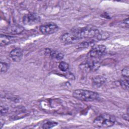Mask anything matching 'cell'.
Segmentation results:
<instances>
[{
    "label": "cell",
    "instance_id": "1",
    "mask_svg": "<svg viewBox=\"0 0 129 129\" xmlns=\"http://www.w3.org/2000/svg\"><path fill=\"white\" fill-rule=\"evenodd\" d=\"M72 31L80 39H82L83 38H91L95 37L99 32V30L96 27L89 25L84 27L73 29Z\"/></svg>",
    "mask_w": 129,
    "mask_h": 129
},
{
    "label": "cell",
    "instance_id": "2",
    "mask_svg": "<svg viewBox=\"0 0 129 129\" xmlns=\"http://www.w3.org/2000/svg\"><path fill=\"white\" fill-rule=\"evenodd\" d=\"M115 122L116 118L114 116L108 113H103L94 120L93 124L96 127H108L114 125Z\"/></svg>",
    "mask_w": 129,
    "mask_h": 129
},
{
    "label": "cell",
    "instance_id": "3",
    "mask_svg": "<svg viewBox=\"0 0 129 129\" xmlns=\"http://www.w3.org/2000/svg\"><path fill=\"white\" fill-rule=\"evenodd\" d=\"M72 94L75 98L84 101H93L98 99L99 97L95 92L84 89L75 90Z\"/></svg>",
    "mask_w": 129,
    "mask_h": 129
},
{
    "label": "cell",
    "instance_id": "4",
    "mask_svg": "<svg viewBox=\"0 0 129 129\" xmlns=\"http://www.w3.org/2000/svg\"><path fill=\"white\" fill-rule=\"evenodd\" d=\"M88 59L80 65L81 69L86 72H94L97 70L100 66L99 58H88Z\"/></svg>",
    "mask_w": 129,
    "mask_h": 129
},
{
    "label": "cell",
    "instance_id": "5",
    "mask_svg": "<svg viewBox=\"0 0 129 129\" xmlns=\"http://www.w3.org/2000/svg\"><path fill=\"white\" fill-rule=\"evenodd\" d=\"M106 47L104 45H98L94 46L88 53L87 57L99 58L105 52Z\"/></svg>",
    "mask_w": 129,
    "mask_h": 129
},
{
    "label": "cell",
    "instance_id": "6",
    "mask_svg": "<svg viewBox=\"0 0 129 129\" xmlns=\"http://www.w3.org/2000/svg\"><path fill=\"white\" fill-rule=\"evenodd\" d=\"M40 21V17L35 13L27 14L23 18V23L26 25H34L39 23Z\"/></svg>",
    "mask_w": 129,
    "mask_h": 129
},
{
    "label": "cell",
    "instance_id": "7",
    "mask_svg": "<svg viewBox=\"0 0 129 129\" xmlns=\"http://www.w3.org/2000/svg\"><path fill=\"white\" fill-rule=\"evenodd\" d=\"M61 41L64 44H70L77 42L80 39L72 31L63 34L60 37Z\"/></svg>",
    "mask_w": 129,
    "mask_h": 129
},
{
    "label": "cell",
    "instance_id": "8",
    "mask_svg": "<svg viewBox=\"0 0 129 129\" xmlns=\"http://www.w3.org/2000/svg\"><path fill=\"white\" fill-rule=\"evenodd\" d=\"M58 29L57 25L53 22L45 23L40 26V31L44 34H50L56 32Z\"/></svg>",
    "mask_w": 129,
    "mask_h": 129
},
{
    "label": "cell",
    "instance_id": "9",
    "mask_svg": "<svg viewBox=\"0 0 129 129\" xmlns=\"http://www.w3.org/2000/svg\"><path fill=\"white\" fill-rule=\"evenodd\" d=\"M23 57V51L20 48H16L13 49L9 53L10 58L13 61H20Z\"/></svg>",
    "mask_w": 129,
    "mask_h": 129
},
{
    "label": "cell",
    "instance_id": "10",
    "mask_svg": "<svg viewBox=\"0 0 129 129\" xmlns=\"http://www.w3.org/2000/svg\"><path fill=\"white\" fill-rule=\"evenodd\" d=\"M92 85L95 88H99L106 82V78L102 76H97L92 79Z\"/></svg>",
    "mask_w": 129,
    "mask_h": 129
},
{
    "label": "cell",
    "instance_id": "11",
    "mask_svg": "<svg viewBox=\"0 0 129 129\" xmlns=\"http://www.w3.org/2000/svg\"><path fill=\"white\" fill-rule=\"evenodd\" d=\"M8 31L12 34H18L22 33L24 31V28L17 24H14L10 26L8 29Z\"/></svg>",
    "mask_w": 129,
    "mask_h": 129
},
{
    "label": "cell",
    "instance_id": "12",
    "mask_svg": "<svg viewBox=\"0 0 129 129\" xmlns=\"http://www.w3.org/2000/svg\"><path fill=\"white\" fill-rule=\"evenodd\" d=\"M13 38L11 36L4 34H1L0 36V45L1 46L9 44L12 42Z\"/></svg>",
    "mask_w": 129,
    "mask_h": 129
},
{
    "label": "cell",
    "instance_id": "13",
    "mask_svg": "<svg viewBox=\"0 0 129 129\" xmlns=\"http://www.w3.org/2000/svg\"><path fill=\"white\" fill-rule=\"evenodd\" d=\"M49 55L51 57L58 60H61L63 58V54L56 50H50L49 53Z\"/></svg>",
    "mask_w": 129,
    "mask_h": 129
},
{
    "label": "cell",
    "instance_id": "14",
    "mask_svg": "<svg viewBox=\"0 0 129 129\" xmlns=\"http://www.w3.org/2000/svg\"><path fill=\"white\" fill-rule=\"evenodd\" d=\"M109 37V34L106 31H99L97 35L96 36V38L98 40H105Z\"/></svg>",
    "mask_w": 129,
    "mask_h": 129
},
{
    "label": "cell",
    "instance_id": "15",
    "mask_svg": "<svg viewBox=\"0 0 129 129\" xmlns=\"http://www.w3.org/2000/svg\"><path fill=\"white\" fill-rule=\"evenodd\" d=\"M95 42L94 40H89L83 41V42L79 43L77 45V47L79 48H86V47H88L94 44L95 43Z\"/></svg>",
    "mask_w": 129,
    "mask_h": 129
},
{
    "label": "cell",
    "instance_id": "16",
    "mask_svg": "<svg viewBox=\"0 0 129 129\" xmlns=\"http://www.w3.org/2000/svg\"><path fill=\"white\" fill-rule=\"evenodd\" d=\"M57 123L54 121H48L45 122L43 125H42V128L45 129H48L51 128L57 125Z\"/></svg>",
    "mask_w": 129,
    "mask_h": 129
},
{
    "label": "cell",
    "instance_id": "17",
    "mask_svg": "<svg viewBox=\"0 0 129 129\" xmlns=\"http://www.w3.org/2000/svg\"><path fill=\"white\" fill-rule=\"evenodd\" d=\"M119 85L121 87V88L124 90H128V80L123 79L118 81Z\"/></svg>",
    "mask_w": 129,
    "mask_h": 129
},
{
    "label": "cell",
    "instance_id": "18",
    "mask_svg": "<svg viewBox=\"0 0 129 129\" xmlns=\"http://www.w3.org/2000/svg\"><path fill=\"white\" fill-rule=\"evenodd\" d=\"M58 68L62 72H66L69 69V65L64 61H61L58 65Z\"/></svg>",
    "mask_w": 129,
    "mask_h": 129
},
{
    "label": "cell",
    "instance_id": "19",
    "mask_svg": "<svg viewBox=\"0 0 129 129\" xmlns=\"http://www.w3.org/2000/svg\"><path fill=\"white\" fill-rule=\"evenodd\" d=\"M8 65L6 62H3L2 61L1 62V74L6 73L8 70Z\"/></svg>",
    "mask_w": 129,
    "mask_h": 129
},
{
    "label": "cell",
    "instance_id": "20",
    "mask_svg": "<svg viewBox=\"0 0 129 129\" xmlns=\"http://www.w3.org/2000/svg\"><path fill=\"white\" fill-rule=\"evenodd\" d=\"M128 73H129V68L128 66L124 68L121 71V75L124 77L126 78H128Z\"/></svg>",
    "mask_w": 129,
    "mask_h": 129
},
{
    "label": "cell",
    "instance_id": "21",
    "mask_svg": "<svg viewBox=\"0 0 129 129\" xmlns=\"http://www.w3.org/2000/svg\"><path fill=\"white\" fill-rule=\"evenodd\" d=\"M9 110V108L6 105H3V104L1 105V114H5Z\"/></svg>",
    "mask_w": 129,
    "mask_h": 129
},
{
    "label": "cell",
    "instance_id": "22",
    "mask_svg": "<svg viewBox=\"0 0 129 129\" xmlns=\"http://www.w3.org/2000/svg\"><path fill=\"white\" fill-rule=\"evenodd\" d=\"M122 117L124 120H125L127 121H128V114H127V113L123 114L122 116Z\"/></svg>",
    "mask_w": 129,
    "mask_h": 129
},
{
    "label": "cell",
    "instance_id": "23",
    "mask_svg": "<svg viewBox=\"0 0 129 129\" xmlns=\"http://www.w3.org/2000/svg\"><path fill=\"white\" fill-rule=\"evenodd\" d=\"M123 24L125 25V27L126 28H128V18H127L126 19H125L123 21Z\"/></svg>",
    "mask_w": 129,
    "mask_h": 129
}]
</instances>
